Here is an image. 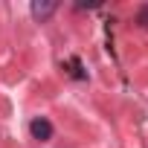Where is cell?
I'll return each mask as SVG.
<instances>
[{
  "label": "cell",
  "mask_w": 148,
  "mask_h": 148,
  "mask_svg": "<svg viewBox=\"0 0 148 148\" xmlns=\"http://www.w3.org/2000/svg\"><path fill=\"white\" fill-rule=\"evenodd\" d=\"M29 9H32V18L44 23V21H49V18L55 15V9H58V3H55V0H35V3H32Z\"/></svg>",
  "instance_id": "cell-1"
},
{
  "label": "cell",
  "mask_w": 148,
  "mask_h": 148,
  "mask_svg": "<svg viewBox=\"0 0 148 148\" xmlns=\"http://www.w3.org/2000/svg\"><path fill=\"white\" fill-rule=\"evenodd\" d=\"M29 134H32V139H41V142H47V139H52V122L49 119H32V125H29Z\"/></svg>",
  "instance_id": "cell-2"
},
{
  "label": "cell",
  "mask_w": 148,
  "mask_h": 148,
  "mask_svg": "<svg viewBox=\"0 0 148 148\" xmlns=\"http://www.w3.org/2000/svg\"><path fill=\"white\" fill-rule=\"evenodd\" d=\"M136 23H139L142 29H148V3H145V6L136 12Z\"/></svg>",
  "instance_id": "cell-3"
},
{
  "label": "cell",
  "mask_w": 148,
  "mask_h": 148,
  "mask_svg": "<svg viewBox=\"0 0 148 148\" xmlns=\"http://www.w3.org/2000/svg\"><path fill=\"white\" fill-rule=\"evenodd\" d=\"M70 64H73V76H76V79H84V73H82V61H79V58H73Z\"/></svg>",
  "instance_id": "cell-4"
}]
</instances>
